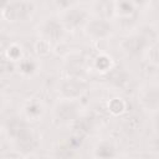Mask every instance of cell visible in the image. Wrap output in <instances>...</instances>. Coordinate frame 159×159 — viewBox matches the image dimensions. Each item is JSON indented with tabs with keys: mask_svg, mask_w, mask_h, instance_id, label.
<instances>
[{
	"mask_svg": "<svg viewBox=\"0 0 159 159\" xmlns=\"http://www.w3.org/2000/svg\"><path fill=\"white\" fill-rule=\"evenodd\" d=\"M77 104L73 99H63L55 107V116L58 120L67 122L71 119H75L77 116Z\"/></svg>",
	"mask_w": 159,
	"mask_h": 159,
	"instance_id": "cell-5",
	"label": "cell"
},
{
	"mask_svg": "<svg viewBox=\"0 0 159 159\" xmlns=\"http://www.w3.org/2000/svg\"><path fill=\"white\" fill-rule=\"evenodd\" d=\"M147 43H148L147 40L142 35H133V36H129V37L123 40L122 48L125 53L132 55V56H137L144 50Z\"/></svg>",
	"mask_w": 159,
	"mask_h": 159,
	"instance_id": "cell-7",
	"label": "cell"
},
{
	"mask_svg": "<svg viewBox=\"0 0 159 159\" xmlns=\"http://www.w3.org/2000/svg\"><path fill=\"white\" fill-rule=\"evenodd\" d=\"M113 27L112 25L104 20V19H94L87 22L86 25V32L88 36H91L92 39L99 40V39H106L111 35Z\"/></svg>",
	"mask_w": 159,
	"mask_h": 159,
	"instance_id": "cell-2",
	"label": "cell"
},
{
	"mask_svg": "<svg viewBox=\"0 0 159 159\" xmlns=\"http://www.w3.org/2000/svg\"><path fill=\"white\" fill-rule=\"evenodd\" d=\"M14 70V63L9 57L0 55V75L9 73Z\"/></svg>",
	"mask_w": 159,
	"mask_h": 159,
	"instance_id": "cell-12",
	"label": "cell"
},
{
	"mask_svg": "<svg viewBox=\"0 0 159 159\" xmlns=\"http://www.w3.org/2000/svg\"><path fill=\"white\" fill-rule=\"evenodd\" d=\"M7 0H0V9H4L6 5H7Z\"/></svg>",
	"mask_w": 159,
	"mask_h": 159,
	"instance_id": "cell-22",
	"label": "cell"
},
{
	"mask_svg": "<svg viewBox=\"0 0 159 159\" xmlns=\"http://www.w3.org/2000/svg\"><path fill=\"white\" fill-rule=\"evenodd\" d=\"M6 53H7V57H9L11 61H15V60H19V58H20V56H21V48H20L17 45L7 46Z\"/></svg>",
	"mask_w": 159,
	"mask_h": 159,
	"instance_id": "cell-16",
	"label": "cell"
},
{
	"mask_svg": "<svg viewBox=\"0 0 159 159\" xmlns=\"http://www.w3.org/2000/svg\"><path fill=\"white\" fill-rule=\"evenodd\" d=\"M109 108L114 114H118L120 112H123L124 109V102L120 98H114L111 103H109Z\"/></svg>",
	"mask_w": 159,
	"mask_h": 159,
	"instance_id": "cell-17",
	"label": "cell"
},
{
	"mask_svg": "<svg viewBox=\"0 0 159 159\" xmlns=\"http://www.w3.org/2000/svg\"><path fill=\"white\" fill-rule=\"evenodd\" d=\"M42 113V107L41 104H39L37 102H31L29 103V106L26 107V114L31 118H36Z\"/></svg>",
	"mask_w": 159,
	"mask_h": 159,
	"instance_id": "cell-14",
	"label": "cell"
},
{
	"mask_svg": "<svg viewBox=\"0 0 159 159\" xmlns=\"http://www.w3.org/2000/svg\"><path fill=\"white\" fill-rule=\"evenodd\" d=\"M97 67L101 68V70H107V68L109 67V61H108V58L104 57V56L99 57V58L97 60Z\"/></svg>",
	"mask_w": 159,
	"mask_h": 159,
	"instance_id": "cell-20",
	"label": "cell"
},
{
	"mask_svg": "<svg viewBox=\"0 0 159 159\" xmlns=\"http://www.w3.org/2000/svg\"><path fill=\"white\" fill-rule=\"evenodd\" d=\"M32 6L25 1H14L2 9V15L7 21H20L31 14Z\"/></svg>",
	"mask_w": 159,
	"mask_h": 159,
	"instance_id": "cell-1",
	"label": "cell"
},
{
	"mask_svg": "<svg viewBox=\"0 0 159 159\" xmlns=\"http://www.w3.org/2000/svg\"><path fill=\"white\" fill-rule=\"evenodd\" d=\"M9 46V37L5 35H0V52Z\"/></svg>",
	"mask_w": 159,
	"mask_h": 159,
	"instance_id": "cell-21",
	"label": "cell"
},
{
	"mask_svg": "<svg viewBox=\"0 0 159 159\" xmlns=\"http://www.w3.org/2000/svg\"><path fill=\"white\" fill-rule=\"evenodd\" d=\"M92 128V123L89 118H80L76 122V129L78 133H88Z\"/></svg>",
	"mask_w": 159,
	"mask_h": 159,
	"instance_id": "cell-13",
	"label": "cell"
},
{
	"mask_svg": "<svg viewBox=\"0 0 159 159\" xmlns=\"http://www.w3.org/2000/svg\"><path fill=\"white\" fill-rule=\"evenodd\" d=\"M35 70H36V63L30 58L24 60L20 63V71L25 75H32L35 72Z\"/></svg>",
	"mask_w": 159,
	"mask_h": 159,
	"instance_id": "cell-15",
	"label": "cell"
},
{
	"mask_svg": "<svg viewBox=\"0 0 159 159\" xmlns=\"http://www.w3.org/2000/svg\"><path fill=\"white\" fill-rule=\"evenodd\" d=\"M36 50H37V52L41 53V55L48 53V51H50V42H48L47 40H41V41H39L37 45H36Z\"/></svg>",
	"mask_w": 159,
	"mask_h": 159,
	"instance_id": "cell-19",
	"label": "cell"
},
{
	"mask_svg": "<svg viewBox=\"0 0 159 159\" xmlns=\"http://www.w3.org/2000/svg\"><path fill=\"white\" fill-rule=\"evenodd\" d=\"M144 101L149 102V109L157 111V108H158V91H157V87L149 89V93L145 96Z\"/></svg>",
	"mask_w": 159,
	"mask_h": 159,
	"instance_id": "cell-11",
	"label": "cell"
},
{
	"mask_svg": "<svg viewBox=\"0 0 159 159\" xmlns=\"http://www.w3.org/2000/svg\"><path fill=\"white\" fill-rule=\"evenodd\" d=\"M41 32H42L45 40H47L48 42L58 41L63 36L65 26L56 19H47L41 25Z\"/></svg>",
	"mask_w": 159,
	"mask_h": 159,
	"instance_id": "cell-3",
	"label": "cell"
},
{
	"mask_svg": "<svg viewBox=\"0 0 159 159\" xmlns=\"http://www.w3.org/2000/svg\"><path fill=\"white\" fill-rule=\"evenodd\" d=\"M96 155L97 157H113L114 155V148L109 144V143H102L101 145H98L97 150H96Z\"/></svg>",
	"mask_w": 159,
	"mask_h": 159,
	"instance_id": "cell-10",
	"label": "cell"
},
{
	"mask_svg": "<svg viewBox=\"0 0 159 159\" xmlns=\"http://www.w3.org/2000/svg\"><path fill=\"white\" fill-rule=\"evenodd\" d=\"M86 89V84L76 78L66 80L60 86V92L66 99H76L82 96V93Z\"/></svg>",
	"mask_w": 159,
	"mask_h": 159,
	"instance_id": "cell-4",
	"label": "cell"
},
{
	"mask_svg": "<svg viewBox=\"0 0 159 159\" xmlns=\"http://www.w3.org/2000/svg\"><path fill=\"white\" fill-rule=\"evenodd\" d=\"M76 1L77 0H53L55 5L58 9H61V10H68V9H71L76 4Z\"/></svg>",
	"mask_w": 159,
	"mask_h": 159,
	"instance_id": "cell-18",
	"label": "cell"
},
{
	"mask_svg": "<svg viewBox=\"0 0 159 159\" xmlns=\"http://www.w3.org/2000/svg\"><path fill=\"white\" fill-rule=\"evenodd\" d=\"M114 9L123 16H129L133 10H134V6H133V2L130 0H118L116 4H114Z\"/></svg>",
	"mask_w": 159,
	"mask_h": 159,
	"instance_id": "cell-9",
	"label": "cell"
},
{
	"mask_svg": "<svg viewBox=\"0 0 159 159\" xmlns=\"http://www.w3.org/2000/svg\"><path fill=\"white\" fill-rule=\"evenodd\" d=\"M87 20V12L83 9H68L63 17V26L76 30L82 26Z\"/></svg>",
	"mask_w": 159,
	"mask_h": 159,
	"instance_id": "cell-6",
	"label": "cell"
},
{
	"mask_svg": "<svg viewBox=\"0 0 159 159\" xmlns=\"http://www.w3.org/2000/svg\"><path fill=\"white\" fill-rule=\"evenodd\" d=\"M94 11L99 19L108 20L114 12V2L112 0H97L94 2Z\"/></svg>",
	"mask_w": 159,
	"mask_h": 159,
	"instance_id": "cell-8",
	"label": "cell"
}]
</instances>
